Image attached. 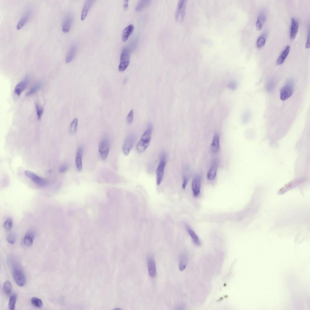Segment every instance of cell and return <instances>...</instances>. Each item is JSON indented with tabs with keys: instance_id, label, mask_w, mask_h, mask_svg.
I'll return each mask as SVG.
<instances>
[{
	"instance_id": "27",
	"label": "cell",
	"mask_w": 310,
	"mask_h": 310,
	"mask_svg": "<svg viewBox=\"0 0 310 310\" xmlns=\"http://www.w3.org/2000/svg\"><path fill=\"white\" fill-rule=\"evenodd\" d=\"M150 0H140L138 3L135 9L137 11H140L143 9L150 4Z\"/></svg>"
},
{
	"instance_id": "30",
	"label": "cell",
	"mask_w": 310,
	"mask_h": 310,
	"mask_svg": "<svg viewBox=\"0 0 310 310\" xmlns=\"http://www.w3.org/2000/svg\"><path fill=\"white\" fill-rule=\"evenodd\" d=\"M266 41L265 36L261 35L258 38L256 42V46L258 48H262L265 45Z\"/></svg>"
},
{
	"instance_id": "4",
	"label": "cell",
	"mask_w": 310,
	"mask_h": 310,
	"mask_svg": "<svg viewBox=\"0 0 310 310\" xmlns=\"http://www.w3.org/2000/svg\"><path fill=\"white\" fill-rule=\"evenodd\" d=\"M18 266L14 267L12 275L16 283L19 286H23L26 283V278L23 272Z\"/></svg>"
},
{
	"instance_id": "32",
	"label": "cell",
	"mask_w": 310,
	"mask_h": 310,
	"mask_svg": "<svg viewBox=\"0 0 310 310\" xmlns=\"http://www.w3.org/2000/svg\"><path fill=\"white\" fill-rule=\"evenodd\" d=\"M78 120L77 118H75L71 122L70 127V131L71 134H74L76 130Z\"/></svg>"
},
{
	"instance_id": "29",
	"label": "cell",
	"mask_w": 310,
	"mask_h": 310,
	"mask_svg": "<svg viewBox=\"0 0 310 310\" xmlns=\"http://www.w3.org/2000/svg\"><path fill=\"white\" fill-rule=\"evenodd\" d=\"M16 299V294H13L10 296L8 304V308L9 309L13 310L15 309Z\"/></svg>"
},
{
	"instance_id": "15",
	"label": "cell",
	"mask_w": 310,
	"mask_h": 310,
	"mask_svg": "<svg viewBox=\"0 0 310 310\" xmlns=\"http://www.w3.org/2000/svg\"><path fill=\"white\" fill-rule=\"evenodd\" d=\"M148 267L150 275L152 277H154L156 274V267L155 260L152 256L148 257Z\"/></svg>"
},
{
	"instance_id": "16",
	"label": "cell",
	"mask_w": 310,
	"mask_h": 310,
	"mask_svg": "<svg viewBox=\"0 0 310 310\" xmlns=\"http://www.w3.org/2000/svg\"><path fill=\"white\" fill-rule=\"evenodd\" d=\"M83 155V149L81 146L79 147L77 151L76 158L75 164L77 170L80 171L82 169V157Z\"/></svg>"
},
{
	"instance_id": "35",
	"label": "cell",
	"mask_w": 310,
	"mask_h": 310,
	"mask_svg": "<svg viewBox=\"0 0 310 310\" xmlns=\"http://www.w3.org/2000/svg\"><path fill=\"white\" fill-rule=\"evenodd\" d=\"M35 106L37 115L38 119L39 120L41 118L43 113V109L42 107L38 105L37 103H36Z\"/></svg>"
},
{
	"instance_id": "1",
	"label": "cell",
	"mask_w": 310,
	"mask_h": 310,
	"mask_svg": "<svg viewBox=\"0 0 310 310\" xmlns=\"http://www.w3.org/2000/svg\"><path fill=\"white\" fill-rule=\"evenodd\" d=\"M152 125L149 123L148 127L142 136L136 146V149L139 152L144 151L149 146L152 136Z\"/></svg>"
},
{
	"instance_id": "40",
	"label": "cell",
	"mask_w": 310,
	"mask_h": 310,
	"mask_svg": "<svg viewBox=\"0 0 310 310\" xmlns=\"http://www.w3.org/2000/svg\"><path fill=\"white\" fill-rule=\"evenodd\" d=\"M68 168V166L66 164H64L60 167L59 168V171L61 173H63L66 172Z\"/></svg>"
},
{
	"instance_id": "26",
	"label": "cell",
	"mask_w": 310,
	"mask_h": 310,
	"mask_svg": "<svg viewBox=\"0 0 310 310\" xmlns=\"http://www.w3.org/2000/svg\"><path fill=\"white\" fill-rule=\"evenodd\" d=\"M265 19L266 16L265 14L263 12L261 13L258 17L256 23V29L257 31H260L261 30Z\"/></svg>"
},
{
	"instance_id": "31",
	"label": "cell",
	"mask_w": 310,
	"mask_h": 310,
	"mask_svg": "<svg viewBox=\"0 0 310 310\" xmlns=\"http://www.w3.org/2000/svg\"><path fill=\"white\" fill-rule=\"evenodd\" d=\"M4 292L7 295L10 294L12 291V284L9 281H7L4 283L3 286Z\"/></svg>"
},
{
	"instance_id": "18",
	"label": "cell",
	"mask_w": 310,
	"mask_h": 310,
	"mask_svg": "<svg viewBox=\"0 0 310 310\" xmlns=\"http://www.w3.org/2000/svg\"><path fill=\"white\" fill-rule=\"evenodd\" d=\"M188 262V257L185 252H182L179 257V268L180 271H183L186 268Z\"/></svg>"
},
{
	"instance_id": "13",
	"label": "cell",
	"mask_w": 310,
	"mask_h": 310,
	"mask_svg": "<svg viewBox=\"0 0 310 310\" xmlns=\"http://www.w3.org/2000/svg\"><path fill=\"white\" fill-rule=\"evenodd\" d=\"M78 49V45L76 43L74 42L71 45L67 53L65 62L66 63L71 62L74 59Z\"/></svg>"
},
{
	"instance_id": "10",
	"label": "cell",
	"mask_w": 310,
	"mask_h": 310,
	"mask_svg": "<svg viewBox=\"0 0 310 310\" xmlns=\"http://www.w3.org/2000/svg\"><path fill=\"white\" fill-rule=\"evenodd\" d=\"M74 20L73 15L68 13L64 17L62 25V30L65 33L68 32L71 28Z\"/></svg>"
},
{
	"instance_id": "21",
	"label": "cell",
	"mask_w": 310,
	"mask_h": 310,
	"mask_svg": "<svg viewBox=\"0 0 310 310\" xmlns=\"http://www.w3.org/2000/svg\"><path fill=\"white\" fill-rule=\"evenodd\" d=\"M185 227L187 231L191 237L194 243L197 246L201 245L200 241L196 234L188 225L186 224Z\"/></svg>"
},
{
	"instance_id": "7",
	"label": "cell",
	"mask_w": 310,
	"mask_h": 310,
	"mask_svg": "<svg viewBox=\"0 0 310 310\" xmlns=\"http://www.w3.org/2000/svg\"><path fill=\"white\" fill-rule=\"evenodd\" d=\"M136 139L135 135L133 133L130 134L127 136L122 147L123 153L125 156L129 155L134 144Z\"/></svg>"
},
{
	"instance_id": "42",
	"label": "cell",
	"mask_w": 310,
	"mask_h": 310,
	"mask_svg": "<svg viewBox=\"0 0 310 310\" xmlns=\"http://www.w3.org/2000/svg\"><path fill=\"white\" fill-rule=\"evenodd\" d=\"M306 48H308L310 47V41H309V33H308V36L305 45Z\"/></svg>"
},
{
	"instance_id": "9",
	"label": "cell",
	"mask_w": 310,
	"mask_h": 310,
	"mask_svg": "<svg viewBox=\"0 0 310 310\" xmlns=\"http://www.w3.org/2000/svg\"><path fill=\"white\" fill-rule=\"evenodd\" d=\"M109 142L107 139H103L100 142L98 150L100 156L103 160L105 159L107 157L109 152Z\"/></svg>"
},
{
	"instance_id": "22",
	"label": "cell",
	"mask_w": 310,
	"mask_h": 310,
	"mask_svg": "<svg viewBox=\"0 0 310 310\" xmlns=\"http://www.w3.org/2000/svg\"><path fill=\"white\" fill-rule=\"evenodd\" d=\"M35 234L32 232H28L25 234L23 240V242L25 245L27 246H31L33 244Z\"/></svg>"
},
{
	"instance_id": "12",
	"label": "cell",
	"mask_w": 310,
	"mask_h": 310,
	"mask_svg": "<svg viewBox=\"0 0 310 310\" xmlns=\"http://www.w3.org/2000/svg\"><path fill=\"white\" fill-rule=\"evenodd\" d=\"M218 161L214 159L212 161L209 170L207 174V178L209 180H214L216 176L218 168Z\"/></svg>"
},
{
	"instance_id": "34",
	"label": "cell",
	"mask_w": 310,
	"mask_h": 310,
	"mask_svg": "<svg viewBox=\"0 0 310 310\" xmlns=\"http://www.w3.org/2000/svg\"><path fill=\"white\" fill-rule=\"evenodd\" d=\"M12 225V221L11 219L9 218L5 221L4 226L5 228L7 231H9L11 229Z\"/></svg>"
},
{
	"instance_id": "36",
	"label": "cell",
	"mask_w": 310,
	"mask_h": 310,
	"mask_svg": "<svg viewBox=\"0 0 310 310\" xmlns=\"http://www.w3.org/2000/svg\"><path fill=\"white\" fill-rule=\"evenodd\" d=\"M7 240L9 243L11 244H14L16 241V237L14 233H10L8 235Z\"/></svg>"
},
{
	"instance_id": "2",
	"label": "cell",
	"mask_w": 310,
	"mask_h": 310,
	"mask_svg": "<svg viewBox=\"0 0 310 310\" xmlns=\"http://www.w3.org/2000/svg\"><path fill=\"white\" fill-rule=\"evenodd\" d=\"M166 161V154L165 153L163 152L160 155V163L156 171V182L157 185L160 184L163 180Z\"/></svg>"
},
{
	"instance_id": "6",
	"label": "cell",
	"mask_w": 310,
	"mask_h": 310,
	"mask_svg": "<svg viewBox=\"0 0 310 310\" xmlns=\"http://www.w3.org/2000/svg\"><path fill=\"white\" fill-rule=\"evenodd\" d=\"M186 0L179 1L175 14L176 20L177 21L180 22L183 21L186 13Z\"/></svg>"
},
{
	"instance_id": "17",
	"label": "cell",
	"mask_w": 310,
	"mask_h": 310,
	"mask_svg": "<svg viewBox=\"0 0 310 310\" xmlns=\"http://www.w3.org/2000/svg\"><path fill=\"white\" fill-rule=\"evenodd\" d=\"M28 82V78L26 77L23 81L18 83L15 88V92L17 95L19 96L21 92L26 88Z\"/></svg>"
},
{
	"instance_id": "20",
	"label": "cell",
	"mask_w": 310,
	"mask_h": 310,
	"mask_svg": "<svg viewBox=\"0 0 310 310\" xmlns=\"http://www.w3.org/2000/svg\"><path fill=\"white\" fill-rule=\"evenodd\" d=\"M134 29V25L130 24L124 29L122 35V38L123 42L126 41L128 39L130 35L133 32Z\"/></svg>"
},
{
	"instance_id": "5",
	"label": "cell",
	"mask_w": 310,
	"mask_h": 310,
	"mask_svg": "<svg viewBox=\"0 0 310 310\" xmlns=\"http://www.w3.org/2000/svg\"><path fill=\"white\" fill-rule=\"evenodd\" d=\"M130 51L127 48L123 49L121 52L118 70L120 71H124L128 67L130 62Z\"/></svg>"
},
{
	"instance_id": "37",
	"label": "cell",
	"mask_w": 310,
	"mask_h": 310,
	"mask_svg": "<svg viewBox=\"0 0 310 310\" xmlns=\"http://www.w3.org/2000/svg\"><path fill=\"white\" fill-rule=\"evenodd\" d=\"M275 84V81L274 80H272L270 81L267 85V90L269 92L271 91L274 88Z\"/></svg>"
},
{
	"instance_id": "33",
	"label": "cell",
	"mask_w": 310,
	"mask_h": 310,
	"mask_svg": "<svg viewBox=\"0 0 310 310\" xmlns=\"http://www.w3.org/2000/svg\"><path fill=\"white\" fill-rule=\"evenodd\" d=\"M31 302L32 305L38 308H41L43 305L41 300L36 297L32 298L31 300Z\"/></svg>"
},
{
	"instance_id": "23",
	"label": "cell",
	"mask_w": 310,
	"mask_h": 310,
	"mask_svg": "<svg viewBox=\"0 0 310 310\" xmlns=\"http://www.w3.org/2000/svg\"><path fill=\"white\" fill-rule=\"evenodd\" d=\"M219 147V135L218 133H216L214 136L213 141L211 145V148L212 151L216 153L218 150Z\"/></svg>"
},
{
	"instance_id": "39",
	"label": "cell",
	"mask_w": 310,
	"mask_h": 310,
	"mask_svg": "<svg viewBox=\"0 0 310 310\" xmlns=\"http://www.w3.org/2000/svg\"><path fill=\"white\" fill-rule=\"evenodd\" d=\"M134 111L133 109L131 110L129 112L127 117V121L128 124H130L132 123L133 119Z\"/></svg>"
},
{
	"instance_id": "41",
	"label": "cell",
	"mask_w": 310,
	"mask_h": 310,
	"mask_svg": "<svg viewBox=\"0 0 310 310\" xmlns=\"http://www.w3.org/2000/svg\"><path fill=\"white\" fill-rule=\"evenodd\" d=\"M250 117V114L248 112H246L243 116V120L244 122H246L248 120Z\"/></svg>"
},
{
	"instance_id": "11",
	"label": "cell",
	"mask_w": 310,
	"mask_h": 310,
	"mask_svg": "<svg viewBox=\"0 0 310 310\" xmlns=\"http://www.w3.org/2000/svg\"><path fill=\"white\" fill-rule=\"evenodd\" d=\"M201 184L200 176L196 175L194 176L192 183V189L194 196H197L199 194Z\"/></svg>"
},
{
	"instance_id": "43",
	"label": "cell",
	"mask_w": 310,
	"mask_h": 310,
	"mask_svg": "<svg viewBox=\"0 0 310 310\" xmlns=\"http://www.w3.org/2000/svg\"><path fill=\"white\" fill-rule=\"evenodd\" d=\"M128 0L124 1L123 4V7L124 9L125 10H127L128 8Z\"/></svg>"
},
{
	"instance_id": "3",
	"label": "cell",
	"mask_w": 310,
	"mask_h": 310,
	"mask_svg": "<svg viewBox=\"0 0 310 310\" xmlns=\"http://www.w3.org/2000/svg\"><path fill=\"white\" fill-rule=\"evenodd\" d=\"M293 82L292 79L288 80L285 85L280 90V99L285 101L289 98L293 93Z\"/></svg>"
},
{
	"instance_id": "8",
	"label": "cell",
	"mask_w": 310,
	"mask_h": 310,
	"mask_svg": "<svg viewBox=\"0 0 310 310\" xmlns=\"http://www.w3.org/2000/svg\"><path fill=\"white\" fill-rule=\"evenodd\" d=\"M25 176L31 179L36 184L41 187L46 186L48 183L46 180L40 177L33 172L26 170L25 172Z\"/></svg>"
},
{
	"instance_id": "38",
	"label": "cell",
	"mask_w": 310,
	"mask_h": 310,
	"mask_svg": "<svg viewBox=\"0 0 310 310\" xmlns=\"http://www.w3.org/2000/svg\"><path fill=\"white\" fill-rule=\"evenodd\" d=\"M237 86V83L236 81H230L228 84V87L232 90H235Z\"/></svg>"
},
{
	"instance_id": "28",
	"label": "cell",
	"mask_w": 310,
	"mask_h": 310,
	"mask_svg": "<svg viewBox=\"0 0 310 310\" xmlns=\"http://www.w3.org/2000/svg\"><path fill=\"white\" fill-rule=\"evenodd\" d=\"M41 86V83L40 82H38L33 86L26 93V95L27 96H29L34 93H35L40 87Z\"/></svg>"
},
{
	"instance_id": "25",
	"label": "cell",
	"mask_w": 310,
	"mask_h": 310,
	"mask_svg": "<svg viewBox=\"0 0 310 310\" xmlns=\"http://www.w3.org/2000/svg\"><path fill=\"white\" fill-rule=\"evenodd\" d=\"M290 46H287L278 58L276 61L277 64L280 65L284 62L290 51Z\"/></svg>"
},
{
	"instance_id": "24",
	"label": "cell",
	"mask_w": 310,
	"mask_h": 310,
	"mask_svg": "<svg viewBox=\"0 0 310 310\" xmlns=\"http://www.w3.org/2000/svg\"><path fill=\"white\" fill-rule=\"evenodd\" d=\"M30 15V11H28L25 12L17 24L16 28L17 30L20 29L24 26L28 20Z\"/></svg>"
},
{
	"instance_id": "19",
	"label": "cell",
	"mask_w": 310,
	"mask_h": 310,
	"mask_svg": "<svg viewBox=\"0 0 310 310\" xmlns=\"http://www.w3.org/2000/svg\"><path fill=\"white\" fill-rule=\"evenodd\" d=\"M94 2V0L86 1L81 13V20H83L85 18L89 10Z\"/></svg>"
},
{
	"instance_id": "14",
	"label": "cell",
	"mask_w": 310,
	"mask_h": 310,
	"mask_svg": "<svg viewBox=\"0 0 310 310\" xmlns=\"http://www.w3.org/2000/svg\"><path fill=\"white\" fill-rule=\"evenodd\" d=\"M299 27V24L297 19L292 17L291 19V25L290 28V38L291 39H294L297 34Z\"/></svg>"
}]
</instances>
